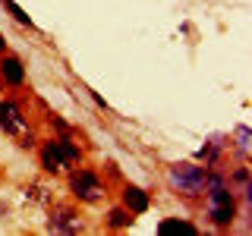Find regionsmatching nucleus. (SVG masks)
Returning <instances> with one entry per match:
<instances>
[{"mask_svg":"<svg viewBox=\"0 0 252 236\" xmlns=\"http://www.w3.org/2000/svg\"><path fill=\"white\" fill-rule=\"evenodd\" d=\"M79 161H82V148L73 145L69 139H51V142L41 148V167H44L47 173L73 170Z\"/></svg>","mask_w":252,"mask_h":236,"instance_id":"f257e3e1","label":"nucleus"},{"mask_svg":"<svg viewBox=\"0 0 252 236\" xmlns=\"http://www.w3.org/2000/svg\"><path fill=\"white\" fill-rule=\"evenodd\" d=\"M205 177H208V167H199V164H173L167 173V183L177 189L186 199H195V195L205 192Z\"/></svg>","mask_w":252,"mask_h":236,"instance_id":"f03ea898","label":"nucleus"},{"mask_svg":"<svg viewBox=\"0 0 252 236\" xmlns=\"http://www.w3.org/2000/svg\"><path fill=\"white\" fill-rule=\"evenodd\" d=\"M205 189H208V217H211V224L230 227L236 220V199H233V192L224 183L205 186Z\"/></svg>","mask_w":252,"mask_h":236,"instance_id":"7ed1b4c3","label":"nucleus"},{"mask_svg":"<svg viewBox=\"0 0 252 236\" xmlns=\"http://www.w3.org/2000/svg\"><path fill=\"white\" fill-rule=\"evenodd\" d=\"M69 192L76 195L79 202H98V199H104V183L98 179V173L94 170H73L69 173Z\"/></svg>","mask_w":252,"mask_h":236,"instance_id":"20e7f679","label":"nucleus"},{"mask_svg":"<svg viewBox=\"0 0 252 236\" xmlns=\"http://www.w3.org/2000/svg\"><path fill=\"white\" fill-rule=\"evenodd\" d=\"M0 132H6V136H29V120H26V114H22V107L16 104V101L10 98H3L0 101Z\"/></svg>","mask_w":252,"mask_h":236,"instance_id":"39448f33","label":"nucleus"},{"mask_svg":"<svg viewBox=\"0 0 252 236\" xmlns=\"http://www.w3.org/2000/svg\"><path fill=\"white\" fill-rule=\"evenodd\" d=\"M51 230H57V233H79V230H82V220H79V214L69 208V205H54Z\"/></svg>","mask_w":252,"mask_h":236,"instance_id":"423d86ee","label":"nucleus"},{"mask_svg":"<svg viewBox=\"0 0 252 236\" xmlns=\"http://www.w3.org/2000/svg\"><path fill=\"white\" fill-rule=\"evenodd\" d=\"M148 205H152V199H148L145 189H139V186H126L123 189V208L126 211H132V214H145Z\"/></svg>","mask_w":252,"mask_h":236,"instance_id":"0eeeda50","label":"nucleus"},{"mask_svg":"<svg viewBox=\"0 0 252 236\" xmlns=\"http://www.w3.org/2000/svg\"><path fill=\"white\" fill-rule=\"evenodd\" d=\"M0 79H3L6 85H22L26 82V66H22V60L6 54V57L0 60Z\"/></svg>","mask_w":252,"mask_h":236,"instance_id":"6e6552de","label":"nucleus"},{"mask_svg":"<svg viewBox=\"0 0 252 236\" xmlns=\"http://www.w3.org/2000/svg\"><path fill=\"white\" fill-rule=\"evenodd\" d=\"M158 233H199L195 230L192 224H189V220H161V224H158Z\"/></svg>","mask_w":252,"mask_h":236,"instance_id":"1a4fd4ad","label":"nucleus"},{"mask_svg":"<svg viewBox=\"0 0 252 236\" xmlns=\"http://www.w3.org/2000/svg\"><path fill=\"white\" fill-rule=\"evenodd\" d=\"M0 3H3V10H6V13H10V16H13V19H16V22H19V26H29V29H32V26H35V22H32V16H29L26 10H22V6H19V3H13V0H0Z\"/></svg>","mask_w":252,"mask_h":236,"instance_id":"9d476101","label":"nucleus"},{"mask_svg":"<svg viewBox=\"0 0 252 236\" xmlns=\"http://www.w3.org/2000/svg\"><path fill=\"white\" fill-rule=\"evenodd\" d=\"M107 224L114 227V230H123V227H129L132 224V211H126V208H114L107 214Z\"/></svg>","mask_w":252,"mask_h":236,"instance_id":"9b49d317","label":"nucleus"},{"mask_svg":"<svg viewBox=\"0 0 252 236\" xmlns=\"http://www.w3.org/2000/svg\"><path fill=\"white\" fill-rule=\"evenodd\" d=\"M26 195H32L35 202H41V205H47L51 202V186H41V183H32L29 189H26Z\"/></svg>","mask_w":252,"mask_h":236,"instance_id":"f8f14e48","label":"nucleus"},{"mask_svg":"<svg viewBox=\"0 0 252 236\" xmlns=\"http://www.w3.org/2000/svg\"><path fill=\"white\" fill-rule=\"evenodd\" d=\"M236 148H240L243 154L249 151V129H246V126H240V129H236Z\"/></svg>","mask_w":252,"mask_h":236,"instance_id":"ddd939ff","label":"nucleus"},{"mask_svg":"<svg viewBox=\"0 0 252 236\" xmlns=\"http://www.w3.org/2000/svg\"><path fill=\"white\" fill-rule=\"evenodd\" d=\"M3 47H6V41H3V35H0V54H3Z\"/></svg>","mask_w":252,"mask_h":236,"instance_id":"4468645a","label":"nucleus"},{"mask_svg":"<svg viewBox=\"0 0 252 236\" xmlns=\"http://www.w3.org/2000/svg\"><path fill=\"white\" fill-rule=\"evenodd\" d=\"M0 88H3V79H0Z\"/></svg>","mask_w":252,"mask_h":236,"instance_id":"2eb2a0df","label":"nucleus"}]
</instances>
